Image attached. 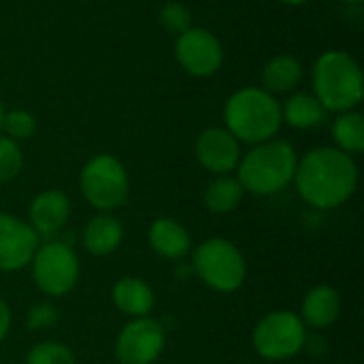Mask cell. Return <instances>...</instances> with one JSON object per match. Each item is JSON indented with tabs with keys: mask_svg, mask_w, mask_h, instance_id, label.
I'll list each match as a JSON object with an SVG mask.
<instances>
[{
	"mask_svg": "<svg viewBox=\"0 0 364 364\" xmlns=\"http://www.w3.org/2000/svg\"><path fill=\"white\" fill-rule=\"evenodd\" d=\"M296 190L316 209H337L352 198L358 188V166L354 158L337 147H318L296 164Z\"/></svg>",
	"mask_w": 364,
	"mask_h": 364,
	"instance_id": "6da1fadb",
	"label": "cell"
},
{
	"mask_svg": "<svg viewBox=\"0 0 364 364\" xmlns=\"http://www.w3.org/2000/svg\"><path fill=\"white\" fill-rule=\"evenodd\" d=\"M226 130L243 143L258 145L275 139L284 117L279 100L262 87H243L224 105Z\"/></svg>",
	"mask_w": 364,
	"mask_h": 364,
	"instance_id": "7a4b0ae2",
	"label": "cell"
},
{
	"mask_svg": "<svg viewBox=\"0 0 364 364\" xmlns=\"http://www.w3.org/2000/svg\"><path fill=\"white\" fill-rule=\"evenodd\" d=\"M296 151L288 141L271 139L254 145L237 164V179L245 192L271 196L294 181Z\"/></svg>",
	"mask_w": 364,
	"mask_h": 364,
	"instance_id": "3957f363",
	"label": "cell"
},
{
	"mask_svg": "<svg viewBox=\"0 0 364 364\" xmlns=\"http://www.w3.org/2000/svg\"><path fill=\"white\" fill-rule=\"evenodd\" d=\"M314 96L326 111H354L364 98V77L354 55L341 49L324 51L314 66Z\"/></svg>",
	"mask_w": 364,
	"mask_h": 364,
	"instance_id": "277c9868",
	"label": "cell"
},
{
	"mask_svg": "<svg viewBox=\"0 0 364 364\" xmlns=\"http://www.w3.org/2000/svg\"><path fill=\"white\" fill-rule=\"evenodd\" d=\"M196 275L215 292H235L243 286L247 264L241 250L220 237L203 241L194 252Z\"/></svg>",
	"mask_w": 364,
	"mask_h": 364,
	"instance_id": "5b68a950",
	"label": "cell"
},
{
	"mask_svg": "<svg viewBox=\"0 0 364 364\" xmlns=\"http://www.w3.org/2000/svg\"><path fill=\"white\" fill-rule=\"evenodd\" d=\"M81 194L98 211H113L128 200L130 179L124 164L109 154L90 158L81 171Z\"/></svg>",
	"mask_w": 364,
	"mask_h": 364,
	"instance_id": "8992f818",
	"label": "cell"
},
{
	"mask_svg": "<svg viewBox=\"0 0 364 364\" xmlns=\"http://www.w3.org/2000/svg\"><path fill=\"white\" fill-rule=\"evenodd\" d=\"M307 341V331L294 311L279 309L267 314L254 328V350L264 360H288L296 356Z\"/></svg>",
	"mask_w": 364,
	"mask_h": 364,
	"instance_id": "52a82bcc",
	"label": "cell"
},
{
	"mask_svg": "<svg viewBox=\"0 0 364 364\" xmlns=\"http://www.w3.org/2000/svg\"><path fill=\"white\" fill-rule=\"evenodd\" d=\"M30 264L36 288L47 296H64L79 282V258L62 241L38 245Z\"/></svg>",
	"mask_w": 364,
	"mask_h": 364,
	"instance_id": "ba28073f",
	"label": "cell"
},
{
	"mask_svg": "<svg viewBox=\"0 0 364 364\" xmlns=\"http://www.w3.org/2000/svg\"><path fill=\"white\" fill-rule=\"evenodd\" d=\"M175 58L179 66L192 77H211L224 62V49L220 38L207 28L192 26L181 32L175 43Z\"/></svg>",
	"mask_w": 364,
	"mask_h": 364,
	"instance_id": "9c48e42d",
	"label": "cell"
},
{
	"mask_svg": "<svg viewBox=\"0 0 364 364\" xmlns=\"http://www.w3.org/2000/svg\"><path fill=\"white\" fill-rule=\"evenodd\" d=\"M164 328L160 322L134 318L126 324L115 341V356L122 364H154L164 352Z\"/></svg>",
	"mask_w": 364,
	"mask_h": 364,
	"instance_id": "30bf717a",
	"label": "cell"
},
{
	"mask_svg": "<svg viewBox=\"0 0 364 364\" xmlns=\"http://www.w3.org/2000/svg\"><path fill=\"white\" fill-rule=\"evenodd\" d=\"M38 247V235L23 220L0 213V271L13 273L30 264Z\"/></svg>",
	"mask_w": 364,
	"mask_h": 364,
	"instance_id": "8fae6325",
	"label": "cell"
},
{
	"mask_svg": "<svg viewBox=\"0 0 364 364\" xmlns=\"http://www.w3.org/2000/svg\"><path fill=\"white\" fill-rule=\"evenodd\" d=\"M194 154L200 166L213 175H228L237 168L241 160L239 141L220 126H211L198 134L194 143Z\"/></svg>",
	"mask_w": 364,
	"mask_h": 364,
	"instance_id": "7c38bea8",
	"label": "cell"
},
{
	"mask_svg": "<svg viewBox=\"0 0 364 364\" xmlns=\"http://www.w3.org/2000/svg\"><path fill=\"white\" fill-rule=\"evenodd\" d=\"M70 215V200L60 190H43L30 203V226L38 237L60 232Z\"/></svg>",
	"mask_w": 364,
	"mask_h": 364,
	"instance_id": "4fadbf2b",
	"label": "cell"
},
{
	"mask_svg": "<svg viewBox=\"0 0 364 364\" xmlns=\"http://www.w3.org/2000/svg\"><path fill=\"white\" fill-rule=\"evenodd\" d=\"M149 245L158 256L179 260L190 252L192 239L183 224L171 218H160L149 226Z\"/></svg>",
	"mask_w": 364,
	"mask_h": 364,
	"instance_id": "5bb4252c",
	"label": "cell"
},
{
	"mask_svg": "<svg viewBox=\"0 0 364 364\" xmlns=\"http://www.w3.org/2000/svg\"><path fill=\"white\" fill-rule=\"evenodd\" d=\"M301 314L303 324L314 328H328L341 314V296L331 286H316L307 292Z\"/></svg>",
	"mask_w": 364,
	"mask_h": 364,
	"instance_id": "9a60e30c",
	"label": "cell"
},
{
	"mask_svg": "<svg viewBox=\"0 0 364 364\" xmlns=\"http://www.w3.org/2000/svg\"><path fill=\"white\" fill-rule=\"evenodd\" d=\"M113 303L128 318H147L154 309V290L139 277H122L113 286Z\"/></svg>",
	"mask_w": 364,
	"mask_h": 364,
	"instance_id": "2e32d148",
	"label": "cell"
},
{
	"mask_svg": "<svg viewBox=\"0 0 364 364\" xmlns=\"http://www.w3.org/2000/svg\"><path fill=\"white\" fill-rule=\"evenodd\" d=\"M124 239L122 222L109 213H100L92 218L83 230V247L92 256H109L113 254Z\"/></svg>",
	"mask_w": 364,
	"mask_h": 364,
	"instance_id": "e0dca14e",
	"label": "cell"
},
{
	"mask_svg": "<svg viewBox=\"0 0 364 364\" xmlns=\"http://www.w3.org/2000/svg\"><path fill=\"white\" fill-rule=\"evenodd\" d=\"M303 79V64L292 55H275L262 68V90L269 94L292 92Z\"/></svg>",
	"mask_w": 364,
	"mask_h": 364,
	"instance_id": "ac0fdd59",
	"label": "cell"
},
{
	"mask_svg": "<svg viewBox=\"0 0 364 364\" xmlns=\"http://www.w3.org/2000/svg\"><path fill=\"white\" fill-rule=\"evenodd\" d=\"M282 117L288 126L296 130H309L324 122L326 109L320 105V100L314 94L301 92L286 100V105L282 107Z\"/></svg>",
	"mask_w": 364,
	"mask_h": 364,
	"instance_id": "d6986e66",
	"label": "cell"
},
{
	"mask_svg": "<svg viewBox=\"0 0 364 364\" xmlns=\"http://www.w3.org/2000/svg\"><path fill=\"white\" fill-rule=\"evenodd\" d=\"M243 186L239 183L237 177H230V175H218L205 190V205L209 211L218 213V215H224V213H230L235 211L241 200H243Z\"/></svg>",
	"mask_w": 364,
	"mask_h": 364,
	"instance_id": "ffe728a7",
	"label": "cell"
},
{
	"mask_svg": "<svg viewBox=\"0 0 364 364\" xmlns=\"http://www.w3.org/2000/svg\"><path fill=\"white\" fill-rule=\"evenodd\" d=\"M333 139L337 149L346 154H360L364 149V119L358 111H343L333 122Z\"/></svg>",
	"mask_w": 364,
	"mask_h": 364,
	"instance_id": "44dd1931",
	"label": "cell"
},
{
	"mask_svg": "<svg viewBox=\"0 0 364 364\" xmlns=\"http://www.w3.org/2000/svg\"><path fill=\"white\" fill-rule=\"evenodd\" d=\"M23 168V151L17 141L0 136V183L13 181Z\"/></svg>",
	"mask_w": 364,
	"mask_h": 364,
	"instance_id": "7402d4cb",
	"label": "cell"
},
{
	"mask_svg": "<svg viewBox=\"0 0 364 364\" xmlns=\"http://www.w3.org/2000/svg\"><path fill=\"white\" fill-rule=\"evenodd\" d=\"M26 364H77V358L64 343L45 341L30 350Z\"/></svg>",
	"mask_w": 364,
	"mask_h": 364,
	"instance_id": "603a6c76",
	"label": "cell"
},
{
	"mask_svg": "<svg viewBox=\"0 0 364 364\" xmlns=\"http://www.w3.org/2000/svg\"><path fill=\"white\" fill-rule=\"evenodd\" d=\"M160 23L173 32V34H181L186 30L192 28V13L190 9L183 4V2H177V0H168L162 9H160Z\"/></svg>",
	"mask_w": 364,
	"mask_h": 364,
	"instance_id": "cb8c5ba5",
	"label": "cell"
},
{
	"mask_svg": "<svg viewBox=\"0 0 364 364\" xmlns=\"http://www.w3.org/2000/svg\"><path fill=\"white\" fill-rule=\"evenodd\" d=\"M2 130L6 132L9 139L13 141H23V139H30L36 130V119L30 111H23V109H15V111H9L4 113V119H2Z\"/></svg>",
	"mask_w": 364,
	"mask_h": 364,
	"instance_id": "d4e9b609",
	"label": "cell"
},
{
	"mask_svg": "<svg viewBox=\"0 0 364 364\" xmlns=\"http://www.w3.org/2000/svg\"><path fill=\"white\" fill-rule=\"evenodd\" d=\"M58 322V309L51 307L49 303H38L34 305L30 311H28V328L30 331H43V328H49Z\"/></svg>",
	"mask_w": 364,
	"mask_h": 364,
	"instance_id": "484cf974",
	"label": "cell"
},
{
	"mask_svg": "<svg viewBox=\"0 0 364 364\" xmlns=\"http://www.w3.org/2000/svg\"><path fill=\"white\" fill-rule=\"evenodd\" d=\"M9 328H11V309H9V305L0 299V343H2V339L9 335Z\"/></svg>",
	"mask_w": 364,
	"mask_h": 364,
	"instance_id": "4316f807",
	"label": "cell"
},
{
	"mask_svg": "<svg viewBox=\"0 0 364 364\" xmlns=\"http://www.w3.org/2000/svg\"><path fill=\"white\" fill-rule=\"evenodd\" d=\"M284 4H290V6H301V4H307L309 0H279Z\"/></svg>",
	"mask_w": 364,
	"mask_h": 364,
	"instance_id": "83f0119b",
	"label": "cell"
},
{
	"mask_svg": "<svg viewBox=\"0 0 364 364\" xmlns=\"http://www.w3.org/2000/svg\"><path fill=\"white\" fill-rule=\"evenodd\" d=\"M2 119H4V107L0 102V132H2Z\"/></svg>",
	"mask_w": 364,
	"mask_h": 364,
	"instance_id": "f1b7e54d",
	"label": "cell"
},
{
	"mask_svg": "<svg viewBox=\"0 0 364 364\" xmlns=\"http://www.w3.org/2000/svg\"><path fill=\"white\" fill-rule=\"evenodd\" d=\"M343 2H348V4H363L364 0H343Z\"/></svg>",
	"mask_w": 364,
	"mask_h": 364,
	"instance_id": "f546056e",
	"label": "cell"
}]
</instances>
